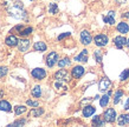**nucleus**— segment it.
Returning <instances> with one entry per match:
<instances>
[{
	"mask_svg": "<svg viewBox=\"0 0 129 127\" xmlns=\"http://www.w3.org/2000/svg\"><path fill=\"white\" fill-rule=\"evenodd\" d=\"M49 12H50L51 14H57V13H58V6L56 4H50V6H49Z\"/></svg>",
	"mask_w": 129,
	"mask_h": 127,
	"instance_id": "obj_24",
	"label": "nucleus"
},
{
	"mask_svg": "<svg viewBox=\"0 0 129 127\" xmlns=\"http://www.w3.org/2000/svg\"><path fill=\"white\" fill-rule=\"evenodd\" d=\"M25 122H26V120H25V119L21 120V121H20V120H18V121H16V122L13 123V126H23Z\"/></svg>",
	"mask_w": 129,
	"mask_h": 127,
	"instance_id": "obj_34",
	"label": "nucleus"
},
{
	"mask_svg": "<svg viewBox=\"0 0 129 127\" xmlns=\"http://www.w3.org/2000/svg\"><path fill=\"white\" fill-rule=\"evenodd\" d=\"M117 31L120 32V33H123V34L128 33V31H129L128 24H125V23H120V24L117 25Z\"/></svg>",
	"mask_w": 129,
	"mask_h": 127,
	"instance_id": "obj_16",
	"label": "nucleus"
},
{
	"mask_svg": "<svg viewBox=\"0 0 129 127\" xmlns=\"http://www.w3.org/2000/svg\"><path fill=\"white\" fill-rule=\"evenodd\" d=\"M117 123L121 125V126L129 123V114H122V115H120V118L117 119Z\"/></svg>",
	"mask_w": 129,
	"mask_h": 127,
	"instance_id": "obj_18",
	"label": "nucleus"
},
{
	"mask_svg": "<svg viewBox=\"0 0 129 127\" xmlns=\"http://www.w3.org/2000/svg\"><path fill=\"white\" fill-rule=\"evenodd\" d=\"M32 77L35 79H38V80H42L46 77V72L44 71L43 68H35L32 71Z\"/></svg>",
	"mask_w": 129,
	"mask_h": 127,
	"instance_id": "obj_5",
	"label": "nucleus"
},
{
	"mask_svg": "<svg viewBox=\"0 0 129 127\" xmlns=\"http://www.w3.org/2000/svg\"><path fill=\"white\" fill-rule=\"evenodd\" d=\"M26 104H27L28 106H32V107H38V106H39V102H38V101L27 100V101H26Z\"/></svg>",
	"mask_w": 129,
	"mask_h": 127,
	"instance_id": "obj_33",
	"label": "nucleus"
},
{
	"mask_svg": "<svg viewBox=\"0 0 129 127\" xmlns=\"http://www.w3.org/2000/svg\"><path fill=\"white\" fill-rule=\"evenodd\" d=\"M3 95H4V93H3V91H1V89H0V99H1V98H3Z\"/></svg>",
	"mask_w": 129,
	"mask_h": 127,
	"instance_id": "obj_39",
	"label": "nucleus"
},
{
	"mask_svg": "<svg viewBox=\"0 0 129 127\" xmlns=\"http://www.w3.org/2000/svg\"><path fill=\"white\" fill-rule=\"evenodd\" d=\"M91 34H90L88 31H82L81 33V42H82L83 45H89L90 42H91Z\"/></svg>",
	"mask_w": 129,
	"mask_h": 127,
	"instance_id": "obj_7",
	"label": "nucleus"
},
{
	"mask_svg": "<svg viewBox=\"0 0 129 127\" xmlns=\"http://www.w3.org/2000/svg\"><path fill=\"white\" fill-rule=\"evenodd\" d=\"M111 86V82L108 78H103L101 81H100V85H98V87H100V91L101 92H106L107 89H109V87Z\"/></svg>",
	"mask_w": 129,
	"mask_h": 127,
	"instance_id": "obj_6",
	"label": "nucleus"
},
{
	"mask_svg": "<svg viewBox=\"0 0 129 127\" xmlns=\"http://www.w3.org/2000/svg\"><path fill=\"white\" fill-rule=\"evenodd\" d=\"M31 32H32L31 27H26L25 30H23V31L20 32V34L21 35H28V34H31Z\"/></svg>",
	"mask_w": 129,
	"mask_h": 127,
	"instance_id": "obj_32",
	"label": "nucleus"
},
{
	"mask_svg": "<svg viewBox=\"0 0 129 127\" xmlns=\"http://www.w3.org/2000/svg\"><path fill=\"white\" fill-rule=\"evenodd\" d=\"M94 113H95V107H92V106H85V107L83 108V115L85 116V118L91 116Z\"/></svg>",
	"mask_w": 129,
	"mask_h": 127,
	"instance_id": "obj_15",
	"label": "nucleus"
},
{
	"mask_svg": "<svg viewBox=\"0 0 129 127\" xmlns=\"http://www.w3.org/2000/svg\"><path fill=\"white\" fill-rule=\"evenodd\" d=\"M11 105L8 104V101L6 100H1L0 101V111L4 112H11Z\"/></svg>",
	"mask_w": 129,
	"mask_h": 127,
	"instance_id": "obj_17",
	"label": "nucleus"
},
{
	"mask_svg": "<svg viewBox=\"0 0 129 127\" xmlns=\"http://www.w3.org/2000/svg\"><path fill=\"white\" fill-rule=\"evenodd\" d=\"M75 60L76 61H81V62H86L88 61V51L83 50L77 57H75Z\"/></svg>",
	"mask_w": 129,
	"mask_h": 127,
	"instance_id": "obj_14",
	"label": "nucleus"
},
{
	"mask_svg": "<svg viewBox=\"0 0 129 127\" xmlns=\"http://www.w3.org/2000/svg\"><path fill=\"white\" fill-rule=\"evenodd\" d=\"M55 87L57 89H63V91H65V89H68V87H67V85L64 84L62 80H58L57 82L55 84Z\"/></svg>",
	"mask_w": 129,
	"mask_h": 127,
	"instance_id": "obj_22",
	"label": "nucleus"
},
{
	"mask_svg": "<svg viewBox=\"0 0 129 127\" xmlns=\"http://www.w3.org/2000/svg\"><path fill=\"white\" fill-rule=\"evenodd\" d=\"M114 44L117 48H122L124 45H127V39L124 37H116L114 39Z\"/></svg>",
	"mask_w": 129,
	"mask_h": 127,
	"instance_id": "obj_11",
	"label": "nucleus"
},
{
	"mask_svg": "<svg viewBox=\"0 0 129 127\" xmlns=\"http://www.w3.org/2000/svg\"><path fill=\"white\" fill-rule=\"evenodd\" d=\"M124 108L125 109H129V98L127 99V102H125V105H124Z\"/></svg>",
	"mask_w": 129,
	"mask_h": 127,
	"instance_id": "obj_37",
	"label": "nucleus"
},
{
	"mask_svg": "<svg viewBox=\"0 0 129 127\" xmlns=\"http://www.w3.org/2000/svg\"><path fill=\"white\" fill-rule=\"evenodd\" d=\"M8 72V68L7 67H5V66H3V67H0V78H4L6 74H7Z\"/></svg>",
	"mask_w": 129,
	"mask_h": 127,
	"instance_id": "obj_31",
	"label": "nucleus"
},
{
	"mask_svg": "<svg viewBox=\"0 0 129 127\" xmlns=\"http://www.w3.org/2000/svg\"><path fill=\"white\" fill-rule=\"evenodd\" d=\"M31 1H35V0H31Z\"/></svg>",
	"mask_w": 129,
	"mask_h": 127,
	"instance_id": "obj_41",
	"label": "nucleus"
},
{
	"mask_svg": "<svg viewBox=\"0 0 129 127\" xmlns=\"http://www.w3.org/2000/svg\"><path fill=\"white\" fill-rule=\"evenodd\" d=\"M109 102V94H107V95H103L101 98V106L102 107H106L107 105Z\"/></svg>",
	"mask_w": 129,
	"mask_h": 127,
	"instance_id": "obj_27",
	"label": "nucleus"
},
{
	"mask_svg": "<svg viewBox=\"0 0 129 127\" xmlns=\"http://www.w3.org/2000/svg\"><path fill=\"white\" fill-rule=\"evenodd\" d=\"M104 123H106V120H104V121H101L100 116H95L94 119H92V125H96V126H103Z\"/></svg>",
	"mask_w": 129,
	"mask_h": 127,
	"instance_id": "obj_26",
	"label": "nucleus"
},
{
	"mask_svg": "<svg viewBox=\"0 0 129 127\" xmlns=\"http://www.w3.org/2000/svg\"><path fill=\"white\" fill-rule=\"evenodd\" d=\"M103 20H104V23L106 24H109V25H114L115 24V12L114 11H110L108 14H107L104 18H103Z\"/></svg>",
	"mask_w": 129,
	"mask_h": 127,
	"instance_id": "obj_13",
	"label": "nucleus"
},
{
	"mask_svg": "<svg viewBox=\"0 0 129 127\" xmlns=\"http://www.w3.org/2000/svg\"><path fill=\"white\" fill-rule=\"evenodd\" d=\"M4 7L8 14L16 19H27L26 11H25L21 1H19V0H4Z\"/></svg>",
	"mask_w": 129,
	"mask_h": 127,
	"instance_id": "obj_1",
	"label": "nucleus"
},
{
	"mask_svg": "<svg viewBox=\"0 0 129 127\" xmlns=\"http://www.w3.org/2000/svg\"><path fill=\"white\" fill-rule=\"evenodd\" d=\"M56 64H58V54L56 53V52H51L46 58V65L49 67H52Z\"/></svg>",
	"mask_w": 129,
	"mask_h": 127,
	"instance_id": "obj_3",
	"label": "nucleus"
},
{
	"mask_svg": "<svg viewBox=\"0 0 129 127\" xmlns=\"http://www.w3.org/2000/svg\"><path fill=\"white\" fill-rule=\"evenodd\" d=\"M71 74H72L74 78L79 79L84 74V68H83L82 66H75L74 68H72V71H71Z\"/></svg>",
	"mask_w": 129,
	"mask_h": 127,
	"instance_id": "obj_8",
	"label": "nucleus"
},
{
	"mask_svg": "<svg viewBox=\"0 0 129 127\" xmlns=\"http://www.w3.org/2000/svg\"><path fill=\"white\" fill-rule=\"evenodd\" d=\"M116 1H117L118 4H124V3L127 1V0H116Z\"/></svg>",
	"mask_w": 129,
	"mask_h": 127,
	"instance_id": "obj_38",
	"label": "nucleus"
},
{
	"mask_svg": "<svg viewBox=\"0 0 129 127\" xmlns=\"http://www.w3.org/2000/svg\"><path fill=\"white\" fill-rule=\"evenodd\" d=\"M128 77H129V69H124L121 73V75H120V79L121 80H125V79H128Z\"/></svg>",
	"mask_w": 129,
	"mask_h": 127,
	"instance_id": "obj_30",
	"label": "nucleus"
},
{
	"mask_svg": "<svg viewBox=\"0 0 129 127\" xmlns=\"http://www.w3.org/2000/svg\"><path fill=\"white\" fill-rule=\"evenodd\" d=\"M32 95L35 96V98H39L42 95V88H40V86H35L33 89H32Z\"/></svg>",
	"mask_w": 129,
	"mask_h": 127,
	"instance_id": "obj_20",
	"label": "nucleus"
},
{
	"mask_svg": "<svg viewBox=\"0 0 129 127\" xmlns=\"http://www.w3.org/2000/svg\"><path fill=\"white\" fill-rule=\"evenodd\" d=\"M95 44L97 45L98 47H103V46H106L107 44H108V37L104 34H98L95 37Z\"/></svg>",
	"mask_w": 129,
	"mask_h": 127,
	"instance_id": "obj_4",
	"label": "nucleus"
},
{
	"mask_svg": "<svg viewBox=\"0 0 129 127\" xmlns=\"http://www.w3.org/2000/svg\"><path fill=\"white\" fill-rule=\"evenodd\" d=\"M55 79L56 80L65 81V80L69 79V73H68L65 69H60V71H58V72L55 74Z\"/></svg>",
	"mask_w": 129,
	"mask_h": 127,
	"instance_id": "obj_10",
	"label": "nucleus"
},
{
	"mask_svg": "<svg viewBox=\"0 0 129 127\" xmlns=\"http://www.w3.org/2000/svg\"><path fill=\"white\" fill-rule=\"evenodd\" d=\"M127 46H128V48H129V39L127 40Z\"/></svg>",
	"mask_w": 129,
	"mask_h": 127,
	"instance_id": "obj_40",
	"label": "nucleus"
},
{
	"mask_svg": "<svg viewBox=\"0 0 129 127\" xmlns=\"http://www.w3.org/2000/svg\"><path fill=\"white\" fill-rule=\"evenodd\" d=\"M70 35V33H63V34L58 35V40H63L64 38H67V37H69Z\"/></svg>",
	"mask_w": 129,
	"mask_h": 127,
	"instance_id": "obj_35",
	"label": "nucleus"
},
{
	"mask_svg": "<svg viewBox=\"0 0 129 127\" xmlns=\"http://www.w3.org/2000/svg\"><path fill=\"white\" fill-rule=\"evenodd\" d=\"M122 95H123V92H122V91H117V92H116V94H115L114 104H118V102H120V99H121Z\"/></svg>",
	"mask_w": 129,
	"mask_h": 127,
	"instance_id": "obj_28",
	"label": "nucleus"
},
{
	"mask_svg": "<svg viewBox=\"0 0 129 127\" xmlns=\"http://www.w3.org/2000/svg\"><path fill=\"white\" fill-rule=\"evenodd\" d=\"M35 50L36 51H39V52H44V51H46V45L42 41H38L35 44Z\"/></svg>",
	"mask_w": 129,
	"mask_h": 127,
	"instance_id": "obj_19",
	"label": "nucleus"
},
{
	"mask_svg": "<svg viewBox=\"0 0 129 127\" xmlns=\"http://www.w3.org/2000/svg\"><path fill=\"white\" fill-rule=\"evenodd\" d=\"M116 119V112L114 108H108L106 112H104V120L107 122H114Z\"/></svg>",
	"mask_w": 129,
	"mask_h": 127,
	"instance_id": "obj_2",
	"label": "nucleus"
},
{
	"mask_svg": "<svg viewBox=\"0 0 129 127\" xmlns=\"http://www.w3.org/2000/svg\"><path fill=\"white\" fill-rule=\"evenodd\" d=\"M30 47V40L27 39H21L18 41V48H19L20 52H26Z\"/></svg>",
	"mask_w": 129,
	"mask_h": 127,
	"instance_id": "obj_9",
	"label": "nucleus"
},
{
	"mask_svg": "<svg viewBox=\"0 0 129 127\" xmlns=\"http://www.w3.org/2000/svg\"><path fill=\"white\" fill-rule=\"evenodd\" d=\"M43 113H44L43 108H33V109L30 112V115H32V116H39V115H42Z\"/></svg>",
	"mask_w": 129,
	"mask_h": 127,
	"instance_id": "obj_21",
	"label": "nucleus"
},
{
	"mask_svg": "<svg viewBox=\"0 0 129 127\" xmlns=\"http://www.w3.org/2000/svg\"><path fill=\"white\" fill-rule=\"evenodd\" d=\"M95 59H96V61L97 62H100V64H102V51H96L95 52Z\"/></svg>",
	"mask_w": 129,
	"mask_h": 127,
	"instance_id": "obj_29",
	"label": "nucleus"
},
{
	"mask_svg": "<svg viewBox=\"0 0 129 127\" xmlns=\"http://www.w3.org/2000/svg\"><path fill=\"white\" fill-rule=\"evenodd\" d=\"M18 41H19V40L17 39L16 35H8L7 38H6V40H5L6 45H7V46H11V47L18 46Z\"/></svg>",
	"mask_w": 129,
	"mask_h": 127,
	"instance_id": "obj_12",
	"label": "nucleus"
},
{
	"mask_svg": "<svg viewBox=\"0 0 129 127\" xmlns=\"http://www.w3.org/2000/svg\"><path fill=\"white\" fill-rule=\"evenodd\" d=\"M122 18H124V19H129V12H125L122 14Z\"/></svg>",
	"mask_w": 129,
	"mask_h": 127,
	"instance_id": "obj_36",
	"label": "nucleus"
},
{
	"mask_svg": "<svg viewBox=\"0 0 129 127\" xmlns=\"http://www.w3.org/2000/svg\"><path fill=\"white\" fill-rule=\"evenodd\" d=\"M14 112H16L17 115H20V114H23L26 112V107L25 106H16L14 107Z\"/></svg>",
	"mask_w": 129,
	"mask_h": 127,
	"instance_id": "obj_23",
	"label": "nucleus"
},
{
	"mask_svg": "<svg viewBox=\"0 0 129 127\" xmlns=\"http://www.w3.org/2000/svg\"><path fill=\"white\" fill-rule=\"evenodd\" d=\"M69 65H70V59L69 58H64V59H62L60 61H58L59 67H65V66H69Z\"/></svg>",
	"mask_w": 129,
	"mask_h": 127,
	"instance_id": "obj_25",
	"label": "nucleus"
}]
</instances>
